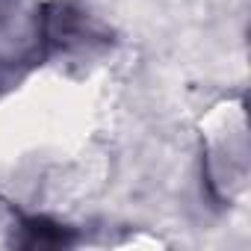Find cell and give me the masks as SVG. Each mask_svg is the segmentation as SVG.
I'll return each instance as SVG.
<instances>
[{
	"instance_id": "1",
	"label": "cell",
	"mask_w": 251,
	"mask_h": 251,
	"mask_svg": "<svg viewBox=\"0 0 251 251\" xmlns=\"http://www.w3.org/2000/svg\"><path fill=\"white\" fill-rule=\"evenodd\" d=\"M71 242H74V233L48 219H24L21 236L15 239V245L21 248H65Z\"/></svg>"
}]
</instances>
